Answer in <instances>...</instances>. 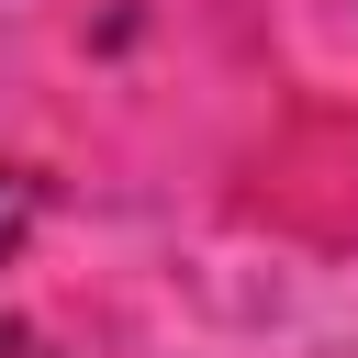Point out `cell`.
I'll list each match as a JSON object with an SVG mask.
<instances>
[{
  "label": "cell",
  "mask_w": 358,
  "mask_h": 358,
  "mask_svg": "<svg viewBox=\"0 0 358 358\" xmlns=\"http://www.w3.org/2000/svg\"><path fill=\"white\" fill-rule=\"evenodd\" d=\"M22 224H34V179H11V168H0V257L22 246Z\"/></svg>",
  "instance_id": "1"
}]
</instances>
